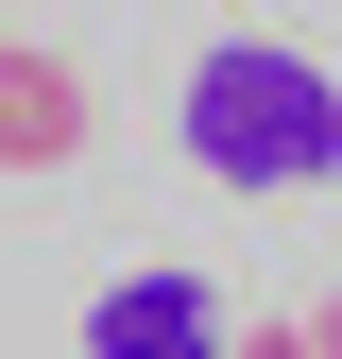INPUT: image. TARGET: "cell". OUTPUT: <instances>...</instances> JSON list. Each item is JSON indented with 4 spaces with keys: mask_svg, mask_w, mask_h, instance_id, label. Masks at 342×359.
Here are the masks:
<instances>
[{
    "mask_svg": "<svg viewBox=\"0 0 342 359\" xmlns=\"http://www.w3.org/2000/svg\"><path fill=\"white\" fill-rule=\"evenodd\" d=\"M86 120H103V103H86V69L34 52V34H0V171H69Z\"/></svg>",
    "mask_w": 342,
    "mask_h": 359,
    "instance_id": "7a4b0ae2",
    "label": "cell"
},
{
    "mask_svg": "<svg viewBox=\"0 0 342 359\" xmlns=\"http://www.w3.org/2000/svg\"><path fill=\"white\" fill-rule=\"evenodd\" d=\"M86 342L103 359H189V342H223V291L205 274H120L103 308H86Z\"/></svg>",
    "mask_w": 342,
    "mask_h": 359,
    "instance_id": "3957f363",
    "label": "cell"
},
{
    "mask_svg": "<svg viewBox=\"0 0 342 359\" xmlns=\"http://www.w3.org/2000/svg\"><path fill=\"white\" fill-rule=\"evenodd\" d=\"M189 171H223V189L291 205L342 171V86L291 52V34H223V52L189 69Z\"/></svg>",
    "mask_w": 342,
    "mask_h": 359,
    "instance_id": "6da1fadb",
    "label": "cell"
}]
</instances>
